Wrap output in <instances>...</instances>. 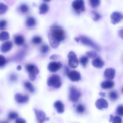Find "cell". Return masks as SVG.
Returning a JSON list of instances; mask_svg holds the SVG:
<instances>
[{
	"label": "cell",
	"instance_id": "16",
	"mask_svg": "<svg viewBox=\"0 0 123 123\" xmlns=\"http://www.w3.org/2000/svg\"><path fill=\"white\" fill-rule=\"evenodd\" d=\"M114 82L111 80H108L103 82L101 84L100 86L103 89H110L114 87Z\"/></svg>",
	"mask_w": 123,
	"mask_h": 123
},
{
	"label": "cell",
	"instance_id": "9",
	"mask_svg": "<svg viewBox=\"0 0 123 123\" xmlns=\"http://www.w3.org/2000/svg\"><path fill=\"white\" fill-rule=\"evenodd\" d=\"M123 19V14L118 12H115L111 14V20L113 24H118Z\"/></svg>",
	"mask_w": 123,
	"mask_h": 123
},
{
	"label": "cell",
	"instance_id": "42",
	"mask_svg": "<svg viewBox=\"0 0 123 123\" xmlns=\"http://www.w3.org/2000/svg\"><path fill=\"white\" fill-rule=\"evenodd\" d=\"M119 35L120 37L123 39V29H121L119 31Z\"/></svg>",
	"mask_w": 123,
	"mask_h": 123
},
{
	"label": "cell",
	"instance_id": "41",
	"mask_svg": "<svg viewBox=\"0 0 123 123\" xmlns=\"http://www.w3.org/2000/svg\"><path fill=\"white\" fill-rule=\"evenodd\" d=\"M58 56L57 55H53L50 56V58L51 60H55L58 58Z\"/></svg>",
	"mask_w": 123,
	"mask_h": 123
},
{
	"label": "cell",
	"instance_id": "32",
	"mask_svg": "<svg viewBox=\"0 0 123 123\" xmlns=\"http://www.w3.org/2000/svg\"><path fill=\"white\" fill-rule=\"evenodd\" d=\"M116 113L120 116H123V105L118 106L116 110Z\"/></svg>",
	"mask_w": 123,
	"mask_h": 123
},
{
	"label": "cell",
	"instance_id": "43",
	"mask_svg": "<svg viewBox=\"0 0 123 123\" xmlns=\"http://www.w3.org/2000/svg\"><path fill=\"white\" fill-rule=\"evenodd\" d=\"M99 95L102 97H105V92H101L99 93Z\"/></svg>",
	"mask_w": 123,
	"mask_h": 123
},
{
	"label": "cell",
	"instance_id": "28",
	"mask_svg": "<svg viewBox=\"0 0 123 123\" xmlns=\"http://www.w3.org/2000/svg\"><path fill=\"white\" fill-rule=\"evenodd\" d=\"M85 108L84 106L82 104H79L76 107V110L78 113L81 114L85 111Z\"/></svg>",
	"mask_w": 123,
	"mask_h": 123
},
{
	"label": "cell",
	"instance_id": "23",
	"mask_svg": "<svg viewBox=\"0 0 123 123\" xmlns=\"http://www.w3.org/2000/svg\"><path fill=\"white\" fill-rule=\"evenodd\" d=\"M24 86L25 88L28 90L30 92L34 93L35 91V88L29 82H26L25 83Z\"/></svg>",
	"mask_w": 123,
	"mask_h": 123
},
{
	"label": "cell",
	"instance_id": "13",
	"mask_svg": "<svg viewBox=\"0 0 123 123\" xmlns=\"http://www.w3.org/2000/svg\"><path fill=\"white\" fill-rule=\"evenodd\" d=\"M116 71L112 68L107 69L104 72V77L107 80H112L115 76Z\"/></svg>",
	"mask_w": 123,
	"mask_h": 123
},
{
	"label": "cell",
	"instance_id": "26",
	"mask_svg": "<svg viewBox=\"0 0 123 123\" xmlns=\"http://www.w3.org/2000/svg\"><path fill=\"white\" fill-rule=\"evenodd\" d=\"M88 58L87 56H83L80 59V63L83 66L85 67L88 62Z\"/></svg>",
	"mask_w": 123,
	"mask_h": 123
},
{
	"label": "cell",
	"instance_id": "19",
	"mask_svg": "<svg viewBox=\"0 0 123 123\" xmlns=\"http://www.w3.org/2000/svg\"><path fill=\"white\" fill-rule=\"evenodd\" d=\"M36 24V20L32 17H29L27 19L26 25L27 27H31L34 26Z\"/></svg>",
	"mask_w": 123,
	"mask_h": 123
},
{
	"label": "cell",
	"instance_id": "39",
	"mask_svg": "<svg viewBox=\"0 0 123 123\" xmlns=\"http://www.w3.org/2000/svg\"><path fill=\"white\" fill-rule=\"evenodd\" d=\"M10 79L12 81H15L17 80V77L15 74H12L10 76Z\"/></svg>",
	"mask_w": 123,
	"mask_h": 123
},
{
	"label": "cell",
	"instance_id": "10",
	"mask_svg": "<svg viewBox=\"0 0 123 123\" xmlns=\"http://www.w3.org/2000/svg\"><path fill=\"white\" fill-rule=\"evenodd\" d=\"M62 66V64L60 62H52L49 64L48 69L52 73L56 72L60 70Z\"/></svg>",
	"mask_w": 123,
	"mask_h": 123
},
{
	"label": "cell",
	"instance_id": "22",
	"mask_svg": "<svg viewBox=\"0 0 123 123\" xmlns=\"http://www.w3.org/2000/svg\"><path fill=\"white\" fill-rule=\"evenodd\" d=\"M10 38L9 33L6 32H3L0 33V40L5 41L9 39Z\"/></svg>",
	"mask_w": 123,
	"mask_h": 123
},
{
	"label": "cell",
	"instance_id": "7",
	"mask_svg": "<svg viewBox=\"0 0 123 123\" xmlns=\"http://www.w3.org/2000/svg\"><path fill=\"white\" fill-rule=\"evenodd\" d=\"M68 58L69 66L73 68H76L79 64V61L75 53L73 51L69 52L68 55Z\"/></svg>",
	"mask_w": 123,
	"mask_h": 123
},
{
	"label": "cell",
	"instance_id": "33",
	"mask_svg": "<svg viewBox=\"0 0 123 123\" xmlns=\"http://www.w3.org/2000/svg\"><path fill=\"white\" fill-rule=\"evenodd\" d=\"M49 50V47L46 45H43L40 49V51L42 53L45 54L47 53Z\"/></svg>",
	"mask_w": 123,
	"mask_h": 123
},
{
	"label": "cell",
	"instance_id": "44",
	"mask_svg": "<svg viewBox=\"0 0 123 123\" xmlns=\"http://www.w3.org/2000/svg\"><path fill=\"white\" fill-rule=\"evenodd\" d=\"M113 117L114 116L112 115H110V122H112V121L113 119Z\"/></svg>",
	"mask_w": 123,
	"mask_h": 123
},
{
	"label": "cell",
	"instance_id": "3",
	"mask_svg": "<svg viewBox=\"0 0 123 123\" xmlns=\"http://www.w3.org/2000/svg\"><path fill=\"white\" fill-rule=\"evenodd\" d=\"M26 69L29 72V79L34 81L36 79V76L39 74V71L36 66L32 64H28L26 66Z\"/></svg>",
	"mask_w": 123,
	"mask_h": 123
},
{
	"label": "cell",
	"instance_id": "2",
	"mask_svg": "<svg viewBox=\"0 0 123 123\" xmlns=\"http://www.w3.org/2000/svg\"><path fill=\"white\" fill-rule=\"evenodd\" d=\"M47 84L49 86L53 87L54 88L58 89L61 86V81L60 78L58 75H52L47 80Z\"/></svg>",
	"mask_w": 123,
	"mask_h": 123
},
{
	"label": "cell",
	"instance_id": "40",
	"mask_svg": "<svg viewBox=\"0 0 123 123\" xmlns=\"http://www.w3.org/2000/svg\"><path fill=\"white\" fill-rule=\"evenodd\" d=\"M16 123H26L25 120L22 118H18L16 119Z\"/></svg>",
	"mask_w": 123,
	"mask_h": 123
},
{
	"label": "cell",
	"instance_id": "47",
	"mask_svg": "<svg viewBox=\"0 0 123 123\" xmlns=\"http://www.w3.org/2000/svg\"><path fill=\"white\" fill-rule=\"evenodd\" d=\"M44 1H45V2H49L51 0H43Z\"/></svg>",
	"mask_w": 123,
	"mask_h": 123
},
{
	"label": "cell",
	"instance_id": "12",
	"mask_svg": "<svg viewBox=\"0 0 123 123\" xmlns=\"http://www.w3.org/2000/svg\"><path fill=\"white\" fill-rule=\"evenodd\" d=\"M95 106L99 110L107 109L108 107V103L107 100L103 98L98 99L95 102Z\"/></svg>",
	"mask_w": 123,
	"mask_h": 123
},
{
	"label": "cell",
	"instance_id": "38",
	"mask_svg": "<svg viewBox=\"0 0 123 123\" xmlns=\"http://www.w3.org/2000/svg\"><path fill=\"white\" fill-rule=\"evenodd\" d=\"M6 60L3 56L0 55V66H3L6 63Z\"/></svg>",
	"mask_w": 123,
	"mask_h": 123
},
{
	"label": "cell",
	"instance_id": "45",
	"mask_svg": "<svg viewBox=\"0 0 123 123\" xmlns=\"http://www.w3.org/2000/svg\"><path fill=\"white\" fill-rule=\"evenodd\" d=\"M74 40L75 41H76V42H79L80 41V38L79 37H76L74 38Z\"/></svg>",
	"mask_w": 123,
	"mask_h": 123
},
{
	"label": "cell",
	"instance_id": "37",
	"mask_svg": "<svg viewBox=\"0 0 123 123\" xmlns=\"http://www.w3.org/2000/svg\"><path fill=\"white\" fill-rule=\"evenodd\" d=\"M122 120L121 118L118 116L113 117L112 121V123H122Z\"/></svg>",
	"mask_w": 123,
	"mask_h": 123
},
{
	"label": "cell",
	"instance_id": "31",
	"mask_svg": "<svg viewBox=\"0 0 123 123\" xmlns=\"http://www.w3.org/2000/svg\"><path fill=\"white\" fill-rule=\"evenodd\" d=\"M20 11L23 13H26L28 12L29 10V6L26 4H21L19 7Z\"/></svg>",
	"mask_w": 123,
	"mask_h": 123
},
{
	"label": "cell",
	"instance_id": "27",
	"mask_svg": "<svg viewBox=\"0 0 123 123\" xmlns=\"http://www.w3.org/2000/svg\"><path fill=\"white\" fill-rule=\"evenodd\" d=\"M100 0H89V3L92 8H96L100 4Z\"/></svg>",
	"mask_w": 123,
	"mask_h": 123
},
{
	"label": "cell",
	"instance_id": "30",
	"mask_svg": "<svg viewBox=\"0 0 123 123\" xmlns=\"http://www.w3.org/2000/svg\"><path fill=\"white\" fill-rule=\"evenodd\" d=\"M86 55L87 57L91 58H95L98 55L97 53L94 51H88L86 53Z\"/></svg>",
	"mask_w": 123,
	"mask_h": 123
},
{
	"label": "cell",
	"instance_id": "18",
	"mask_svg": "<svg viewBox=\"0 0 123 123\" xmlns=\"http://www.w3.org/2000/svg\"><path fill=\"white\" fill-rule=\"evenodd\" d=\"M92 64L95 68H101L104 66L105 62L101 58H98L92 60Z\"/></svg>",
	"mask_w": 123,
	"mask_h": 123
},
{
	"label": "cell",
	"instance_id": "20",
	"mask_svg": "<svg viewBox=\"0 0 123 123\" xmlns=\"http://www.w3.org/2000/svg\"><path fill=\"white\" fill-rule=\"evenodd\" d=\"M25 42V39L22 35H17L14 38V42L16 45H22Z\"/></svg>",
	"mask_w": 123,
	"mask_h": 123
},
{
	"label": "cell",
	"instance_id": "1",
	"mask_svg": "<svg viewBox=\"0 0 123 123\" xmlns=\"http://www.w3.org/2000/svg\"><path fill=\"white\" fill-rule=\"evenodd\" d=\"M65 36V32L61 27L56 25L51 26L48 35L51 47L53 48H57L60 42L64 39Z\"/></svg>",
	"mask_w": 123,
	"mask_h": 123
},
{
	"label": "cell",
	"instance_id": "4",
	"mask_svg": "<svg viewBox=\"0 0 123 123\" xmlns=\"http://www.w3.org/2000/svg\"><path fill=\"white\" fill-rule=\"evenodd\" d=\"M80 40L82 44L87 46L91 47L92 48L97 51L100 50V48L99 46L87 37L85 36H81L79 37Z\"/></svg>",
	"mask_w": 123,
	"mask_h": 123
},
{
	"label": "cell",
	"instance_id": "15",
	"mask_svg": "<svg viewBox=\"0 0 123 123\" xmlns=\"http://www.w3.org/2000/svg\"><path fill=\"white\" fill-rule=\"evenodd\" d=\"M13 47V43L11 41L4 43L1 46L0 50L3 53H6L11 50Z\"/></svg>",
	"mask_w": 123,
	"mask_h": 123
},
{
	"label": "cell",
	"instance_id": "48",
	"mask_svg": "<svg viewBox=\"0 0 123 123\" xmlns=\"http://www.w3.org/2000/svg\"><path fill=\"white\" fill-rule=\"evenodd\" d=\"M122 92H123V89H122Z\"/></svg>",
	"mask_w": 123,
	"mask_h": 123
},
{
	"label": "cell",
	"instance_id": "8",
	"mask_svg": "<svg viewBox=\"0 0 123 123\" xmlns=\"http://www.w3.org/2000/svg\"><path fill=\"white\" fill-rule=\"evenodd\" d=\"M34 110L36 115L37 120L38 123H43L45 121L49 120V118L47 117L46 114L44 111L37 109H34Z\"/></svg>",
	"mask_w": 123,
	"mask_h": 123
},
{
	"label": "cell",
	"instance_id": "14",
	"mask_svg": "<svg viewBox=\"0 0 123 123\" xmlns=\"http://www.w3.org/2000/svg\"><path fill=\"white\" fill-rule=\"evenodd\" d=\"M15 100L19 103H26L29 100V97L27 95H23L19 93H16L14 96Z\"/></svg>",
	"mask_w": 123,
	"mask_h": 123
},
{
	"label": "cell",
	"instance_id": "11",
	"mask_svg": "<svg viewBox=\"0 0 123 123\" xmlns=\"http://www.w3.org/2000/svg\"><path fill=\"white\" fill-rule=\"evenodd\" d=\"M67 75L69 79L72 81H79L81 79L80 74L76 71H69L67 73Z\"/></svg>",
	"mask_w": 123,
	"mask_h": 123
},
{
	"label": "cell",
	"instance_id": "5",
	"mask_svg": "<svg viewBox=\"0 0 123 123\" xmlns=\"http://www.w3.org/2000/svg\"><path fill=\"white\" fill-rule=\"evenodd\" d=\"M81 96V92L76 87L74 86L70 87L69 98L71 102H76L79 99Z\"/></svg>",
	"mask_w": 123,
	"mask_h": 123
},
{
	"label": "cell",
	"instance_id": "21",
	"mask_svg": "<svg viewBox=\"0 0 123 123\" xmlns=\"http://www.w3.org/2000/svg\"><path fill=\"white\" fill-rule=\"evenodd\" d=\"M49 6L48 5L45 3H43L41 4L39 8V13L40 14H45L48 11Z\"/></svg>",
	"mask_w": 123,
	"mask_h": 123
},
{
	"label": "cell",
	"instance_id": "36",
	"mask_svg": "<svg viewBox=\"0 0 123 123\" xmlns=\"http://www.w3.org/2000/svg\"><path fill=\"white\" fill-rule=\"evenodd\" d=\"M7 22L4 19L0 20V29L3 30L5 29L7 25Z\"/></svg>",
	"mask_w": 123,
	"mask_h": 123
},
{
	"label": "cell",
	"instance_id": "6",
	"mask_svg": "<svg viewBox=\"0 0 123 123\" xmlns=\"http://www.w3.org/2000/svg\"><path fill=\"white\" fill-rule=\"evenodd\" d=\"M74 10L78 13L85 11L84 1V0H74L72 4Z\"/></svg>",
	"mask_w": 123,
	"mask_h": 123
},
{
	"label": "cell",
	"instance_id": "17",
	"mask_svg": "<svg viewBox=\"0 0 123 123\" xmlns=\"http://www.w3.org/2000/svg\"><path fill=\"white\" fill-rule=\"evenodd\" d=\"M54 106L59 114H62L64 112V105L60 100L56 101L54 103Z\"/></svg>",
	"mask_w": 123,
	"mask_h": 123
},
{
	"label": "cell",
	"instance_id": "46",
	"mask_svg": "<svg viewBox=\"0 0 123 123\" xmlns=\"http://www.w3.org/2000/svg\"><path fill=\"white\" fill-rule=\"evenodd\" d=\"M17 70H18V71H20V70L22 69L21 66V65H18V66H17Z\"/></svg>",
	"mask_w": 123,
	"mask_h": 123
},
{
	"label": "cell",
	"instance_id": "35",
	"mask_svg": "<svg viewBox=\"0 0 123 123\" xmlns=\"http://www.w3.org/2000/svg\"><path fill=\"white\" fill-rule=\"evenodd\" d=\"M92 15H93V19L95 21H97L101 18V16L100 14L96 12L93 11L92 12Z\"/></svg>",
	"mask_w": 123,
	"mask_h": 123
},
{
	"label": "cell",
	"instance_id": "29",
	"mask_svg": "<svg viewBox=\"0 0 123 123\" xmlns=\"http://www.w3.org/2000/svg\"><path fill=\"white\" fill-rule=\"evenodd\" d=\"M42 38L40 37L39 36H35L32 38V42L34 44L37 45V44L41 43L42 42Z\"/></svg>",
	"mask_w": 123,
	"mask_h": 123
},
{
	"label": "cell",
	"instance_id": "24",
	"mask_svg": "<svg viewBox=\"0 0 123 123\" xmlns=\"http://www.w3.org/2000/svg\"><path fill=\"white\" fill-rule=\"evenodd\" d=\"M109 97L111 100L115 101L118 99V94L115 91H112L109 94Z\"/></svg>",
	"mask_w": 123,
	"mask_h": 123
},
{
	"label": "cell",
	"instance_id": "34",
	"mask_svg": "<svg viewBox=\"0 0 123 123\" xmlns=\"http://www.w3.org/2000/svg\"><path fill=\"white\" fill-rule=\"evenodd\" d=\"M18 113L15 112H11L9 114L8 117L9 119L11 120H14L17 119L18 117Z\"/></svg>",
	"mask_w": 123,
	"mask_h": 123
},
{
	"label": "cell",
	"instance_id": "25",
	"mask_svg": "<svg viewBox=\"0 0 123 123\" xmlns=\"http://www.w3.org/2000/svg\"><path fill=\"white\" fill-rule=\"evenodd\" d=\"M8 8V6L6 4L3 3H0V15L5 13Z\"/></svg>",
	"mask_w": 123,
	"mask_h": 123
}]
</instances>
